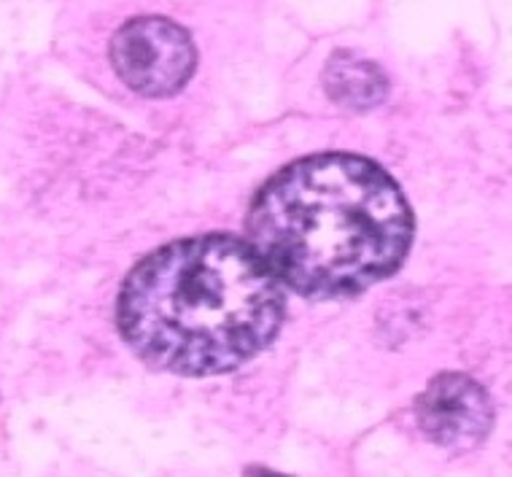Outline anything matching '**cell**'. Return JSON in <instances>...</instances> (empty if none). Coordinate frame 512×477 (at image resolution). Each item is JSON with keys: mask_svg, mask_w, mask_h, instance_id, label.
I'll return each mask as SVG.
<instances>
[{"mask_svg": "<svg viewBox=\"0 0 512 477\" xmlns=\"http://www.w3.org/2000/svg\"><path fill=\"white\" fill-rule=\"evenodd\" d=\"M413 208L394 178L359 154L297 159L256 192L246 240L305 300H348L386 281L413 246Z\"/></svg>", "mask_w": 512, "mask_h": 477, "instance_id": "cell-1", "label": "cell"}, {"mask_svg": "<svg viewBox=\"0 0 512 477\" xmlns=\"http://www.w3.org/2000/svg\"><path fill=\"white\" fill-rule=\"evenodd\" d=\"M286 286L235 235H197L157 248L127 273L116 327L154 370L227 375L281 332Z\"/></svg>", "mask_w": 512, "mask_h": 477, "instance_id": "cell-2", "label": "cell"}, {"mask_svg": "<svg viewBox=\"0 0 512 477\" xmlns=\"http://www.w3.org/2000/svg\"><path fill=\"white\" fill-rule=\"evenodd\" d=\"M108 54L124 87L143 98L176 95L197 68L192 36L165 17H138L124 22L116 30Z\"/></svg>", "mask_w": 512, "mask_h": 477, "instance_id": "cell-3", "label": "cell"}, {"mask_svg": "<svg viewBox=\"0 0 512 477\" xmlns=\"http://www.w3.org/2000/svg\"><path fill=\"white\" fill-rule=\"evenodd\" d=\"M415 424L434 445L448 451H469L491 432L494 405L477 380L461 372H445L415 399Z\"/></svg>", "mask_w": 512, "mask_h": 477, "instance_id": "cell-4", "label": "cell"}, {"mask_svg": "<svg viewBox=\"0 0 512 477\" xmlns=\"http://www.w3.org/2000/svg\"><path fill=\"white\" fill-rule=\"evenodd\" d=\"M324 89L337 106L348 111H370L389 95V79L378 65L351 52H337L327 62Z\"/></svg>", "mask_w": 512, "mask_h": 477, "instance_id": "cell-5", "label": "cell"}]
</instances>
